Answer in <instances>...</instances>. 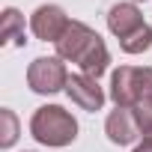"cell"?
<instances>
[{
    "label": "cell",
    "instance_id": "cell-1",
    "mask_svg": "<svg viewBox=\"0 0 152 152\" xmlns=\"http://www.w3.org/2000/svg\"><path fill=\"white\" fill-rule=\"evenodd\" d=\"M57 57L75 63L81 69V75L96 78V81L102 78V75L107 72V66H110V51H107L104 39L93 27H87L84 21H72L66 27V33L57 42Z\"/></svg>",
    "mask_w": 152,
    "mask_h": 152
},
{
    "label": "cell",
    "instance_id": "cell-2",
    "mask_svg": "<svg viewBox=\"0 0 152 152\" xmlns=\"http://www.w3.org/2000/svg\"><path fill=\"white\" fill-rule=\"evenodd\" d=\"M30 134L42 146H69L78 137V122L60 104H42L30 119Z\"/></svg>",
    "mask_w": 152,
    "mask_h": 152
},
{
    "label": "cell",
    "instance_id": "cell-3",
    "mask_svg": "<svg viewBox=\"0 0 152 152\" xmlns=\"http://www.w3.org/2000/svg\"><path fill=\"white\" fill-rule=\"evenodd\" d=\"M110 99L116 107H134L143 99H152V69L119 66L110 75Z\"/></svg>",
    "mask_w": 152,
    "mask_h": 152
},
{
    "label": "cell",
    "instance_id": "cell-4",
    "mask_svg": "<svg viewBox=\"0 0 152 152\" xmlns=\"http://www.w3.org/2000/svg\"><path fill=\"white\" fill-rule=\"evenodd\" d=\"M69 84V72L60 57H36L27 69V87L39 96H54L66 90Z\"/></svg>",
    "mask_w": 152,
    "mask_h": 152
},
{
    "label": "cell",
    "instance_id": "cell-5",
    "mask_svg": "<svg viewBox=\"0 0 152 152\" xmlns=\"http://www.w3.org/2000/svg\"><path fill=\"white\" fill-rule=\"evenodd\" d=\"M72 21H69V15L63 12V6H57V3H45V6H39L33 15H30V30H33V36L36 39H42V42H60V36L66 33V27H69Z\"/></svg>",
    "mask_w": 152,
    "mask_h": 152
},
{
    "label": "cell",
    "instance_id": "cell-6",
    "mask_svg": "<svg viewBox=\"0 0 152 152\" xmlns=\"http://www.w3.org/2000/svg\"><path fill=\"white\" fill-rule=\"evenodd\" d=\"M66 96L72 99V104H78L81 110H102L104 104V90L99 87L96 78H87V75H69V84H66Z\"/></svg>",
    "mask_w": 152,
    "mask_h": 152
},
{
    "label": "cell",
    "instance_id": "cell-7",
    "mask_svg": "<svg viewBox=\"0 0 152 152\" xmlns=\"http://www.w3.org/2000/svg\"><path fill=\"white\" fill-rule=\"evenodd\" d=\"M104 134H107V140L116 143V146L134 143V140L140 137V125H137V119H134V110H131V107H116V110H110L107 119H104Z\"/></svg>",
    "mask_w": 152,
    "mask_h": 152
},
{
    "label": "cell",
    "instance_id": "cell-8",
    "mask_svg": "<svg viewBox=\"0 0 152 152\" xmlns=\"http://www.w3.org/2000/svg\"><path fill=\"white\" fill-rule=\"evenodd\" d=\"M107 27H110V33L122 42V39L134 36L140 27H146V21H143V12H140L134 3H116V6H110V12H107Z\"/></svg>",
    "mask_w": 152,
    "mask_h": 152
},
{
    "label": "cell",
    "instance_id": "cell-9",
    "mask_svg": "<svg viewBox=\"0 0 152 152\" xmlns=\"http://www.w3.org/2000/svg\"><path fill=\"white\" fill-rule=\"evenodd\" d=\"M0 42L3 45H24V15L18 9H3V24H0Z\"/></svg>",
    "mask_w": 152,
    "mask_h": 152
},
{
    "label": "cell",
    "instance_id": "cell-10",
    "mask_svg": "<svg viewBox=\"0 0 152 152\" xmlns=\"http://www.w3.org/2000/svg\"><path fill=\"white\" fill-rule=\"evenodd\" d=\"M15 140H18V116L9 107H3L0 110V146L9 149Z\"/></svg>",
    "mask_w": 152,
    "mask_h": 152
},
{
    "label": "cell",
    "instance_id": "cell-11",
    "mask_svg": "<svg viewBox=\"0 0 152 152\" xmlns=\"http://www.w3.org/2000/svg\"><path fill=\"white\" fill-rule=\"evenodd\" d=\"M119 48H122L125 54H143V51H149V48H152V27H149V24H146V27H140L134 36L122 39V42H119Z\"/></svg>",
    "mask_w": 152,
    "mask_h": 152
},
{
    "label": "cell",
    "instance_id": "cell-12",
    "mask_svg": "<svg viewBox=\"0 0 152 152\" xmlns=\"http://www.w3.org/2000/svg\"><path fill=\"white\" fill-rule=\"evenodd\" d=\"M131 110H134V119L140 125V134H152V99H143Z\"/></svg>",
    "mask_w": 152,
    "mask_h": 152
},
{
    "label": "cell",
    "instance_id": "cell-13",
    "mask_svg": "<svg viewBox=\"0 0 152 152\" xmlns=\"http://www.w3.org/2000/svg\"><path fill=\"white\" fill-rule=\"evenodd\" d=\"M134 152H152V134H143V140L134 146Z\"/></svg>",
    "mask_w": 152,
    "mask_h": 152
}]
</instances>
